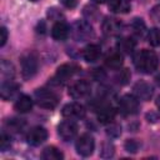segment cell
Listing matches in <instances>:
<instances>
[{
  "instance_id": "cell-1",
  "label": "cell",
  "mask_w": 160,
  "mask_h": 160,
  "mask_svg": "<svg viewBox=\"0 0 160 160\" xmlns=\"http://www.w3.org/2000/svg\"><path fill=\"white\" fill-rule=\"evenodd\" d=\"M134 65L135 68L144 72V74H150L158 69L159 65V58L152 50L142 49L139 52L135 54L134 56Z\"/></svg>"
},
{
  "instance_id": "cell-2",
  "label": "cell",
  "mask_w": 160,
  "mask_h": 160,
  "mask_svg": "<svg viewBox=\"0 0 160 160\" xmlns=\"http://www.w3.org/2000/svg\"><path fill=\"white\" fill-rule=\"evenodd\" d=\"M34 99H35L36 104L40 108L50 109V110L54 109V108H56L58 106V102H59L58 95L54 91H51L50 89H45V88H41V89L35 90Z\"/></svg>"
},
{
  "instance_id": "cell-3",
  "label": "cell",
  "mask_w": 160,
  "mask_h": 160,
  "mask_svg": "<svg viewBox=\"0 0 160 160\" xmlns=\"http://www.w3.org/2000/svg\"><path fill=\"white\" fill-rule=\"evenodd\" d=\"M20 62H21V75H22V78L25 80L31 79L36 74L38 66H39V61H38L36 54L32 52V51L25 52L21 56Z\"/></svg>"
},
{
  "instance_id": "cell-4",
  "label": "cell",
  "mask_w": 160,
  "mask_h": 160,
  "mask_svg": "<svg viewBox=\"0 0 160 160\" xmlns=\"http://www.w3.org/2000/svg\"><path fill=\"white\" fill-rule=\"evenodd\" d=\"M70 32L76 41H86L94 36L92 26L86 20H76L72 24Z\"/></svg>"
},
{
  "instance_id": "cell-5",
  "label": "cell",
  "mask_w": 160,
  "mask_h": 160,
  "mask_svg": "<svg viewBox=\"0 0 160 160\" xmlns=\"http://www.w3.org/2000/svg\"><path fill=\"white\" fill-rule=\"evenodd\" d=\"M75 149L76 152L84 158H88L92 154L94 149H95V141L94 138L90 134H82L78 138L76 142H75Z\"/></svg>"
},
{
  "instance_id": "cell-6",
  "label": "cell",
  "mask_w": 160,
  "mask_h": 160,
  "mask_svg": "<svg viewBox=\"0 0 160 160\" xmlns=\"http://www.w3.org/2000/svg\"><path fill=\"white\" fill-rule=\"evenodd\" d=\"M79 70H80V68L76 64H74V62L62 64V65H60L58 68V70H56L55 76H54L52 80H55L56 84H64L68 80H70Z\"/></svg>"
},
{
  "instance_id": "cell-7",
  "label": "cell",
  "mask_w": 160,
  "mask_h": 160,
  "mask_svg": "<svg viewBox=\"0 0 160 160\" xmlns=\"http://www.w3.org/2000/svg\"><path fill=\"white\" fill-rule=\"evenodd\" d=\"M119 108L125 115H134L139 110V99L134 95H124L119 102Z\"/></svg>"
},
{
  "instance_id": "cell-8",
  "label": "cell",
  "mask_w": 160,
  "mask_h": 160,
  "mask_svg": "<svg viewBox=\"0 0 160 160\" xmlns=\"http://www.w3.org/2000/svg\"><path fill=\"white\" fill-rule=\"evenodd\" d=\"M91 91V85L86 80H78L69 88V95L72 99H82Z\"/></svg>"
},
{
  "instance_id": "cell-9",
  "label": "cell",
  "mask_w": 160,
  "mask_h": 160,
  "mask_svg": "<svg viewBox=\"0 0 160 160\" xmlns=\"http://www.w3.org/2000/svg\"><path fill=\"white\" fill-rule=\"evenodd\" d=\"M76 132H78V125H76L75 121H72V119L64 120L58 126V134L65 141H69L72 138H75Z\"/></svg>"
},
{
  "instance_id": "cell-10",
  "label": "cell",
  "mask_w": 160,
  "mask_h": 160,
  "mask_svg": "<svg viewBox=\"0 0 160 160\" xmlns=\"http://www.w3.org/2000/svg\"><path fill=\"white\" fill-rule=\"evenodd\" d=\"M46 139H48V130L42 126H35L30 129L29 132L26 134V141L32 146H38L42 144Z\"/></svg>"
},
{
  "instance_id": "cell-11",
  "label": "cell",
  "mask_w": 160,
  "mask_h": 160,
  "mask_svg": "<svg viewBox=\"0 0 160 160\" xmlns=\"http://www.w3.org/2000/svg\"><path fill=\"white\" fill-rule=\"evenodd\" d=\"M61 114L68 119H82L86 114V110L79 102H69L62 108Z\"/></svg>"
},
{
  "instance_id": "cell-12",
  "label": "cell",
  "mask_w": 160,
  "mask_h": 160,
  "mask_svg": "<svg viewBox=\"0 0 160 160\" xmlns=\"http://www.w3.org/2000/svg\"><path fill=\"white\" fill-rule=\"evenodd\" d=\"M134 94L136 95V98L139 100L148 101V100L151 99V96L154 94V90H152V86L149 82H146V81H138L134 85Z\"/></svg>"
},
{
  "instance_id": "cell-13",
  "label": "cell",
  "mask_w": 160,
  "mask_h": 160,
  "mask_svg": "<svg viewBox=\"0 0 160 160\" xmlns=\"http://www.w3.org/2000/svg\"><path fill=\"white\" fill-rule=\"evenodd\" d=\"M122 30V22L116 18H106L102 21V31L106 35H118Z\"/></svg>"
},
{
  "instance_id": "cell-14",
  "label": "cell",
  "mask_w": 160,
  "mask_h": 160,
  "mask_svg": "<svg viewBox=\"0 0 160 160\" xmlns=\"http://www.w3.org/2000/svg\"><path fill=\"white\" fill-rule=\"evenodd\" d=\"M69 34H70V28H69V25H68L65 21H62V20L56 21V22L52 25V28H51V36H52L55 40H58V41L65 40V39L69 36Z\"/></svg>"
},
{
  "instance_id": "cell-15",
  "label": "cell",
  "mask_w": 160,
  "mask_h": 160,
  "mask_svg": "<svg viewBox=\"0 0 160 160\" xmlns=\"http://www.w3.org/2000/svg\"><path fill=\"white\" fill-rule=\"evenodd\" d=\"M98 116V121L101 124H110L112 122L114 118H115V109L110 105H102L98 109L96 112Z\"/></svg>"
},
{
  "instance_id": "cell-16",
  "label": "cell",
  "mask_w": 160,
  "mask_h": 160,
  "mask_svg": "<svg viewBox=\"0 0 160 160\" xmlns=\"http://www.w3.org/2000/svg\"><path fill=\"white\" fill-rule=\"evenodd\" d=\"M19 90V85L14 82L12 80H4L0 86V95L2 100H9L11 99Z\"/></svg>"
},
{
  "instance_id": "cell-17",
  "label": "cell",
  "mask_w": 160,
  "mask_h": 160,
  "mask_svg": "<svg viewBox=\"0 0 160 160\" xmlns=\"http://www.w3.org/2000/svg\"><path fill=\"white\" fill-rule=\"evenodd\" d=\"M101 55V49L96 44H89L82 50V58L88 62H95Z\"/></svg>"
},
{
  "instance_id": "cell-18",
  "label": "cell",
  "mask_w": 160,
  "mask_h": 160,
  "mask_svg": "<svg viewBox=\"0 0 160 160\" xmlns=\"http://www.w3.org/2000/svg\"><path fill=\"white\" fill-rule=\"evenodd\" d=\"M109 9L115 14H126L131 9L129 0H109Z\"/></svg>"
},
{
  "instance_id": "cell-19",
  "label": "cell",
  "mask_w": 160,
  "mask_h": 160,
  "mask_svg": "<svg viewBox=\"0 0 160 160\" xmlns=\"http://www.w3.org/2000/svg\"><path fill=\"white\" fill-rule=\"evenodd\" d=\"M32 108V99L29 96V95H21L18 98V100L15 101L14 104V109L20 112V114H24V112H29Z\"/></svg>"
},
{
  "instance_id": "cell-20",
  "label": "cell",
  "mask_w": 160,
  "mask_h": 160,
  "mask_svg": "<svg viewBox=\"0 0 160 160\" xmlns=\"http://www.w3.org/2000/svg\"><path fill=\"white\" fill-rule=\"evenodd\" d=\"M135 45L136 42L132 38H121L116 42V48L119 52H122V54H131L135 49Z\"/></svg>"
},
{
  "instance_id": "cell-21",
  "label": "cell",
  "mask_w": 160,
  "mask_h": 160,
  "mask_svg": "<svg viewBox=\"0 0 160 160\" xmlns=\"http://www.w3.org/2000/svg\"><path fill=\"white\" fill-rule=\"evenodd\" d=\"M122 62H124V59L120 52H112L108 55L105 59V65L111 70H119L122 66Z\"/></svg>"
},
{
  "instance_id": "cell-22",
  "label": "cell",
  "mask_w": 160,
  "mask_h": 160,
  "mask_svg": "<svg viewBox=\"0 0 160 160\" xmlns=\"http://www.w3.org/2000/svg\"><path fill=\"white\" fill-rule=\"evenodd\" d=\"M41 158L44 160H61L64 158L62 152L55 148V146H46L42 152H41Z\"/></svg>"
},
{
  "instance_id": "cell-23",
  "label": "cell",
  "mask_w": 160,
  "mask_h": 160,
  "mask_svg": "<svg viewBox=\"0 0 160 160\" xmlns=\"http://www.w3.org/2000/svg\"><path fill=\"white\" fill-rule=\"evenodd\" d=\"M5 126L8 130L10 131H14V132H19L22 130V128L25 126V121L22 119H16V118H12V119H8L5 121Z\"/></svg>"
},
{
  "instance_id": "cell-24",
  "label": "cell",
  "mask_w": 160,
  "mask_h": 160,
  "mask_svg": "<svg viewBox=\"0 0 160 160\" xmlns=\"http://www.w3.org/2000/svg\"><path fill=\"white\" fill-rule=\"evenodd\" d=\"M0 69H1V75L5 80H11L15 75V70H14V66L11 62L6 61V60H1V65H0Z\"/></svg>"
},
{
  "instance_id": "cell-25",
  "label": "cell",
  "mask_w": 160,
  "mask_h": 160,
  "mask_svg": "<svg viewBox=\"0 0 160 160\" xmlns=\"http://www.w3.org/2000/svg\"><path fill=\"white\" fill-rule=\"evenodd\" d=\"M130 28H131L132 34H135L136 36H142L144 32H145V29H146L145 22L142 21V19H139V18H136L131 21Z\"/></svg>"
},
{
  "instance_id": "cell-26",
  "label": "cell",
  "mask_w": 160,
  "mask_h": 160,
  "mask_svg": "<svg viewBox=\"0 0 160 160\" xmlns=\"http://www.w3.org/2000/svg\"><path fill=\"white\" fill-rule=\"evenodd\" d=\"M148 41L151 46H159L160 45V30L151 29L148 34Z\"/></svg>"
},
{
  "instance_id": "cell-27",
  "label": "cell",
  "mask_w": 160,
  "mask_h": 160,
  "mask_svg": "<svg viewBox=\"0 0 160 160\" xmlns=\"http://www.w3.org/2000/svg\"><path fill=\"white\" fill-rule=\"evenodd\" d=\"M114 152H115V148L111 142H104L101 145V150H100V156L101 158H105V159L111 158L114 155Z\"/></svg>"
},
{
  "instance_id": "cell-28",
  "label": "cell",
  "mask_w": 160,
  "mask_h": 160,
  "mask_svg": "<svg viewBox=\"0 0 160 160\" xmlns=\"http://www.w3.org/2000/svg\"><path fill=\"white\" fill-rule=\"evenodd\" d=\"M116 79H118V82L120 85H126L129 82V80L131 79V74H130L129 69H122L119 72V75L116 76Z\"/></svg>"
},
{
  "instance_id": "cell-29",
  "label": "cell",
  "mask_w": 160,
  "mask_h": 160,
  "mask_svg": "<svg viewBox=\"0 0 160 160\" xmlns=\"http://www.w3.org/2000/svg\"><path fill=\"white\" fill-rule=\"evenodd\" d=\"M106 134L110 138H118L121 134V126L118 125V124H111L110 122V126L106 128Z\"/></svg>"
},
{
  "instance_id": "cell-30",
  "label": "cell",
  "mask_w": 160,
  "mask_h": 160,
  "mask_svg": "<svg viewBox=\"0 0 160 160\" xmlns=\"http://www.w3.org/2000/svg\"><path fill=\"white\" fill-rule=\"evenodd\" d=\"M124 148H125V150H126L128 152L135 154V152L139 150V142H138L136 140H134V139H129V140L125 141Z\"/></svg>"
},
{
  "instance_id": "cell-31",
  "label": "cell",
  "mask_w": 160,
  "mask_h": 160,
  "mask_svg": "<svg viewBox=\"0 0 160 160\" xmlns=\"http://www.w3.org/2000/svg\"><path fill=\"white\" fill-rule=\"evenodd\" d=\"M11 145V139L10 135H8L6 132H2L0 136V150L1 151H6Z\"/></svg>"
},
{
  "instance_id": "cell-32",
  "label": "cell",
  "mask_w": 160,
  "mask_h": 160,
  "mask_svg": "<svg viewBox=\"0 0 160 160\" xmlns=\"http://www.w3.org/2000/svg\"><path fill=\"white\" fill-rule=\"evenodd\" d=\"M48 18L54 21H60V18H62V14L56 8H50L48 9Z\"/></svg>"
},
{
  "instance_id": "cell-33",
  "label": "cell",
  "mask_w": 160,
  "mask_h": 160,
  "mask_svg": "<svg viewBox=\"0 0 160 160\" xmlns=\"http://www.w3.org/2000/svg\"><path fill=\"white\" fill-rule=\"evenodd\" d=\"M0 34H1V38H0V46H4L8 41V30L5 26H1L0 29Z\"/></svg>"
},
{
  "instance_id": "cell-34",
  "label": "cell",
  "mask_w": 160,
  "mask_h": 160,
  "mask_svg": "<svg viewBox=\"0 0 160 160\" xmlns=\"http://www.w3.org/2000/svg\"><path fill=\"white\" fill-rule=\"evenodd\" d=\"M60 2L68 9H74L78 5V0H60Z\"/></svg>"
},
{
  "instance_id": "cell-35",
  "label": "cell",
  "mask_w": 160,
  "mask_h": 160,
  "mask_svg": "<svg viewBox=\"0 0 160 160\" xmlns=\"http://www.w3.org/2000/svg\"><path fill=\"white\" fill-rule=\"evenodd\" d=\"M36 31H38V32H41V34H44V32H45V22H44V21H40V22L38 24Z\"/></svg>"
},
{
  "instance_id": "cell-36",
  "label": "cell",
  "mask_w": 160,
  "mask_h": 160,
  "mask_svg": "<svg viewBox=\"0 0 160 160\" xmlns=\"http://www.w3.org/2000/svg\"><path fill=\"white\" fill-rule=\"evenodd\" d=\"M155 82H156V84L160 86V74H158V75L155 76Z\"/></svg>"
},
{
  "instance_id": "cell-37",
  "label": "cell",
  "mask_w": 160,
  "mask_h": 160,
  "mask_svg": "<svg viewBox=\"0 0 160 160\" xmlns=\"http://www.w3.org/2000/svg\"><path fill=\"white\" fill-rule=\"evenodd\" d=\"M155 104H156V106H158V109L160 110V95L158 96V99H156V101H155Z\"/></svg>"
},
{
  "instance_id": "cell-38",
  "label": "cell",
  "mask_w": 160,
  "mask_h": 160,
  "mask_svg": "<svg viewBox=\"0 0 160 160\" xmlns=\"http://www.w3.org/2000/svg\"><path fill=\"white\" fill-rule=\"evenodd\" d=\"M94 2H96V4H104L106 0H92Z\"/></svg>"
},
{
  "instance_id": "cell-39",
  "label": "cell",
  "mask_w": 160,
  "mask_h": 160,
  "mask_svg": "<svg viewBox=\"0 0 160 160\" xmlns=\"http://www.w3.org/2000/svg\"><path fill=\"white\" fill-rule=\"evenodd\" d=\"M30 1H32V2H36V1H39V0H30Z\"/></svg>"
}]
</instances>
